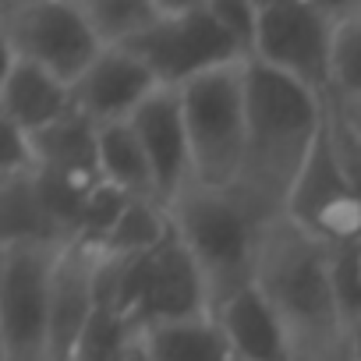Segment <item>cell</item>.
<instances>
[{"label": "cell", "mask_w": 361, "mask_h": 361, "mask_svg": "<svg viewBox=\"0 0 361 361\" xmlns=\"http://www.w3.org/2000/svg\"><path fill=\"white\" fill-rule=\"evenodd\" d=\"M131 131L138 135V145L149 159L156 199L170 206L188 185H195L192 173V145H188V128H185V110L180 96L173 89H159L142 103V110L128 121Z\"/></svg>", "instance_id": "12"}, {"label": "cell", "mask_w": 361, "mask_h": 361, "mask_svg": "<svg viewBox=\"0 0 361 361\" xmlns=\"http://www.w3.org/2000/svg\"><path fill=\"white\" fill-rule=\"evenodd\" d=\"M220 25L227 36L238 43V50L252 61L255 57V39H259V4H241V0H209Z\"/></svg>", "instance_id": "24"}, {"label": "cell", "mask_w": 361, "mask_h": 361, "mask_svg": "<svg viewBox=\"0 0 361 361\" xmlns=\"http://www.w3.org/2000/svg\"><path fill=\"white\" fill-rule=\"evenodd\" d=\"M343 110H347V106H343ZM350 114H354V121H357V124H361V114H357V110H350Z\"/></svg>", "instance_id": "29"}, {"label": "cell", "mask_w": 361, "mask_h": 361, "mask_svg": "<svg viewBox=\"0 0 361 361\" xmlns=\"http://www.w3.org/2000/svg\"><path fill=\"white\" fill-rule=\"evenodd\" d=\"M96 163H99L103 180H106V185H114L117 192H124L131 199H156L152 170H149V159H145V152H142L138 135L131 131V124L99 128Z\"/></svg>", "instance_id": "18"}, {"label": "cell", "mask_w": 361, "mask_h": 361, "mask_svg": "<svg viewBox=\"0 0 361 361\" xmlns=\"http://www.w3.org/2000/svg\"><path fill=\"white\" fill-rule=\"evenodd\" d=\"M117 361H149V354H145V347H142V340L131 333L124 343H121V350H117Z\"/></svg>", "instance_id": "27"}, {"label": "cell", "mask_w": 361, "mask_h": 361, "mask_svg": "<svg viewBox=\"0 0 361 361\" xmlns=\"http://www.w3.org/2000/svg\"><path fill=\"white\" fill-rule=\"evenodd\" d=\"M75 110L92 121L96 128L128 124L149 96L159 92V82L152 71L131 54V50H103L92 68L71 85Z\"/></svg>", "instance_id": "13"}, {"label": "cell", "mask_w": 361, "mask_h": 361, "mask_svg": "<svg viewBox=\"0 0 361 361\" xmlns=\"http://www.w3.org/2000/svg\"><path fill=\"white\" fill-rule=\"evenodd\" d=\"M326 110L329 103L315 92L248 61V145L231 192L262 227L287 220L290 195L326 131Z\"/></svg>", "instance_id": "1"}, {"label": "cell", "mask_w": 361, "mask_h": 361, "mask_svg": "<svg viewBox=\"0 0 361 361\" xmlns=\"http://www.w3.org/2000/svg\"><path fill=\"white\" fill-rule=\"evenodd\" d=\"M82 4L103 50L131 47L163 18V8H166L159 0H82Z\"/></svg>", "instance_id": "21"}, {"label": "cell", "mask_w": 361, "mask_h": 361, "mask_svg": "<svg viewBox=\"0 0 361 361\" xmlns=\"http://www.w3.org/2000/svg\"><path fill=\"white\" fill-rule=\"evenodd\" d=\"M103 255L85 245H68L54 276L50 308V361H78L99 312Z\"/></svg>", "instance_id": "11"}, {"label": "cell", "mask_w": 361, "mask_h": 361, "mask_svg": "<svg viewBox=\"0 0 361 361\" xmlns=\"http://www.w3.org/2000/svg\"><path fill=\"white\" fill-rule=\"evenodd\" d=\"M39 163H36V142L29 131L15 128V124H4V145H0V177H25V173H36Z\"/></svg>", "instance_id": "25"}, {"label": "cell", "mask_w": 361, "mask_h": 361, "mask_svg": "<svg viewBox=\"0 0 361 361\" xmlns=\"http://www.w3.org/2000/svg\"><path fill=\"white\" fill-rule=\"evenodd\" d=\"M333 36L336 4H298V0L259 4V39L252 61L329 103Z\"/></svg>", "instance_id": "9"}, {"label": "cell", "mask_w": 361, "mask_h": 361, "mask_svg": "<svg viewBox=\"0 0 361 361\" xmlns=\"http://www.w3.org/2000/svg\"><path fill=\"white\" fill-rule=\"evenodd\" d=\"M329 103H340L361 114V4H336Z\"/></svg>", "instance_id": "22"}, {"label": "cell", "mask_w": 361, "mask_h": 361, "mask_svg": "<svg viewBox=\"0 0 361 361\" xmlns=\"http://www.w3.org/2000/svg\"><path fill=\"white\" fill-rule=\"evenodd\" d=\"M149 354V361H234L227 336L213 315L170 322L135 333Z\"/></svg>", "instance_id": "17"}, {"label": "cell", "mask_w": 361, "mask_h": 361, "mask_svg": "<svg viewBox=\"0 0 361 361\" xmlns=\"http://www.w3.org/2000/svg\"><path fill=\"white\" fill-rule=\"evenodd\" d=\"M255 287L287 333L290 361H347L350 312L340 294L333 248L280 220L262 238Z\"/></svg>", "instance_id": "2"}, {"label": "cell", "mask_w": 361, "mask_h": 361, "mask_svg": "<svg viewBox=\"0 0 361 361\" xmlns=\"http://www.w3.org/2000/svg\"><path fill=\"white\" fill-rule=\"evenodd\" d=\"M177 96L185 110L195 185L231 192L248 145V64L213 71Z\"/></svg>", "instance_id": "5"}, {"label": "cell", "mask_w": 361, "mask_h": 361, "mask_svg": "<svg viewBox=\"0 0 361 361\" xmlns=\"http://www.w3.org/2000/svg\"><path fill=\"white\" fill-rule=\"evenodd\" d=\"M173 234L170 209L156 199H131L128 209L121 213L117 227L110 238L99 245V255L106 262H135L149 252H156L166 238Z\"/></svg>", "instance_id": "19"}, {"label": "cell", "mask_w": 361, "mask_h": 361, "mask_svg": "<svg viewBox=\"0 0 361 361\" xmlns=\"http://www.w3.org/2000/svg\"><path fill=\"white\" fill-rule=\"evenodd\" d=\"M128 202H131V195L117 192L114 185H106V180H103V185L89 195V202H85V213H82V227H78V241L75 245H85V248L99 252V245L110 238V231L117 227V220L128 209Z\"/></svg>", "instance_id": "23"}, {"label": "cell", "mask_w": 361, "mask_h": 361, "mask_svg": "<svg viewBox=\"0 0 361 361\" xmlns=\"http://www.w3.org/2000/svg\"><path fill=\"white\" fill-rule=\"evenodd\" d=\"M22 241H43V245L68 248L43 202L36 173L0 177V245H22Z\"/></svg>", "instance_id": "16"}, {"label": "cell", "mask_w": 361, "mask_h": 361, "mask_svg": "<svg viewBox=\"0 0 361 361\" xmlns=\"http://www.w3.org/2000/svg\"><path fill=\"white\" fill-rule=\"evenodd\" d=\"M75 114V92L57 75L4 57V75H0V121L15 124L29 135H39L64 117Z\"/></svg>", "instance_id": "14"}, {"label": "cell", "mask_w": 361, "mask_h": 361, "mask_svg": "<svg viewBox=\"0 0 361 361\" xmlns=\"http://www.w3.org/2000/svg\"><path fill=\"white\" fill-rule=\"evenodd\" d=\"M64 248L0 245V361H50L54 276Z\"/></svg>", "instance_id": "8"}, {"label": "cell", "mask_w": 361, "mask_h": 361, "mask_svg": "<svg viewBox=\"0 0 361 361\" xmlns=\"http://www.w3.org/2000/svg\"><path fill=\"white\" fill-rule=\"evenodd\" d=\"M124 50H131L152 71L159 89H173V92H180L185 85L213 71L248 64V57L238 50V43L220 25L209 0H199V4H166L163 18Z\"/></svg>", "instance_id": "7"}, {"label": "cell", "mask_w": 361, "mask_h": 361, "mask_svg": "<svg viewBox=\"0 0 361 361\" xmlns=\"http://www.w3.org/2000/svg\"><path fill=\"white\" fill-rule=\"evenodd\" d=\"M96 138H99V128L75 110L61 124L32 135L36 163H39V170H50V173L99 170V163H96Z\"/></svg>", "instance_id": "20"}, {"label": "cell", "mask_w": 361, "mask_h": 361, "mask_svg": "<svg viewBox=\"0 0 361 361\" xmlns=\"http://www.w3.org/2000/svg\"><path fill=\"white\" fill-rule=\"evenodd\" d=\"M347 361H361V315L350 319V336H347Z\"/></svg>", "instance_id": "28"}, {"label": "cell", "mask_w": 361, "mask_h": 361, "mask_svg": "<svg viewBox=\"0 0 361 361\" xmlns=\"http://www.w3.org/2000/svg\"><path fill=\"white\" fill-rule=\"evenodd\" d=\"M0 54L36 64L75 85L103 54V43L82 0H4Z\"/></svg>", "instance_id": "6"}, {"label": "cell", "mask_w": 361, "mask_h": 361, "mask_svg": "<svg viewBox=\"0 0 361 361\" xmlns=\"http://www.w3.org/2000/svg\"><path fill=\"white\" fill-rule=\"evenodd\" d=\"M213 319L220 322L234 361H290L287 333L259 287L231 298Z\"/></svg>", "instance_id": "15"}, {"label": "cell", "mask_w": 361, "mask_h": 361, "mask_svg": "<svg viewBox=\"0 0 361 361\" xmlns=\"http://www.w3.org/2000/svg\"><path fill=\"white\" fill-rule=\"evenodd\" d=\"M166 209L180 245L199 266L213 315L231 298L255 287L262 238L269 227H262L234 192L188 185Z\"/></svg>", "instance_id": "3"}, {"label": "cell", "mask_w": 361, "mask_h": 361, "mask_svg": "<svg viewBox=\"0 0 361 361\" xmlns=\"http://www.w3.org/2000/svg\"><path fill=\"white\" fill-rule=\"evenodd\" d=\"M287 220L333 252L361 245V195L343 177L326 131L290 195Z\"/></svg>", "instance_id": "10"}, {"label": "cell", "mask_w": 361, "mask_h": 361, "mask_svg": "<svg viewBox=\"0 0 361 361\" xmlns=\"http://www.w3.org/2000/svg\"><path fill=\"white\" fill-rule=\"evenodd\" d=\"M336 276H340V294L350 319L361 315V245L336 252Z\"/></svg>", "instance_id": "26"}, {"label": "cell", "mask_w": 361, "mask_h": 361, "mask_svg": "<svg viewBox=\"0 0 361 361\" xmlns=\"http://www.w3.org/2000/svg\"><path fill=\"white\" fill-rule=\"evenodd\" d=\"M99 298L128 333L213 315L199 266L188 255V248L180 245L177 231L156 252L135 262L103 259Z\"/></svg>", "instance_id": "4"}]
</instances>
